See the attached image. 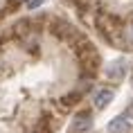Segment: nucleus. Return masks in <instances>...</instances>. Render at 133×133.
I'll use <instances>...</instances> for the list:
<instances>
[{
  "label": "nucleus",
  "mask_w": 133,
  "mask_h": 133,
  "mask_svg": "<svg viewBox=\"0 0 133 133\" xmlns=\"http://www.w3.org/2000/svg\"><path fill=\"white\" fill-rule=\"evenodd\" d=\"M79 97H81L79 92H72V95H65V97H63L61 102H63V104H68V106H70V104H77V102H79Z\"/></svg>",
  "instance_id": "obj_5"
},
{
  "label": "nucleus",
  "mask_w": 133,
  "mask_h": 133,
  "mask_svg": "<svg viewBox=\"0 0 133 133\" xmlns=\"http://www.w3.org/2000/svg\"><path fill=\"white\" fill-rule=\"evenodd\" d=\"M131 122H129V117H124V115H119V117L111 119V124H108V133H131Z\"/></svg>",
  "instance_id": "obj_3"
},
{
  "label": "nucleus",
  "mask_w": 133,
  "mask_h": 133,
  "mask_svg": "<svg viewBox=\"0 0 133 133\" xmlns=\"http://www.w3.org/2000/svg\"><path fill=\"white\" fill-rule=\"evenodd\" d=\"M126 32H129V34H126V36H129V41L133 43V23H131V25H129V29H126Z\"/></svg>",
  "instance_id": "obj_7"
},
{
  "label": "nucleus",
  "mask_w": 133,
  "mask_h": 133,
  "mask_svg": "<svg viewBox=\"0 0 133 133\" xmlns=\"http://www.w3.org/2000/svg\"><path fill=\"white\" fill-rule=\"evenodd\" d=\"M131 86H133V75H131Z\"/></svg>",
  "instance_id": "obj_8"
},
{
  "label": "nucleus",
  "mask_w": 133,
  "mask_h": 133,
  "mask_svg": "<svg viewBox=\"0 0 133 133\" xmlns=\"http://www.w3.org/2000/svg\"><path fill=\"white\" fill-rule=\"evenodd\" d=\"M111 102H113V90L111 88H102V90L95 95V106H97V108H106Z\"/></svg>",
  "instance_id": "obj_4"
},
{
  "label": "nucleus",
  "mask_w": 133,
  "mask_h": 133,
  "mask_svg": "<svg viewBox=\"0 0 133 133\" xmlns=\"http://www.w3.org/2000/svg\"><path fill=\"white\" fill-rule=\"evenodd\" d=\"M43 2H45V0H27V7L29 9H36V7H41Z\"/></svg>",
  "instance_id": "obj_6"
},
{
  "label": "nucleus",
  "mask_w": 133,
  "mask_h": 133,
  "mask_svg": "<svg viewBox=\"0 0 133 133\" xmlns=\"http://www.w3.org/2000/svg\"><path fill=\"white\" fill-rule=\"evenodd\" d=\"M90 124H92L90 113H79L77 117L72 119L70 133H86V131H90Z\"/></svg>",
  "instance_id": "obj_1"
},
{
  "label": "nucleus",
  "mask_w": 133,
  "mask_h": 133,
  "mask_svg": "<svg viewBox=\"0 0 133 133\" xmlns=\"http://www.w3.org/2000/svg\"><path fill=\"white\" fill-rule=\"evenodd\" d=\"M124 68H126V63L122 61V59H115L113 63H108L106 65V77L108 79H113V81H119V79L124 77Z\"/></svg>",
  "instance_id": "obj_2"
}]
</instances>
